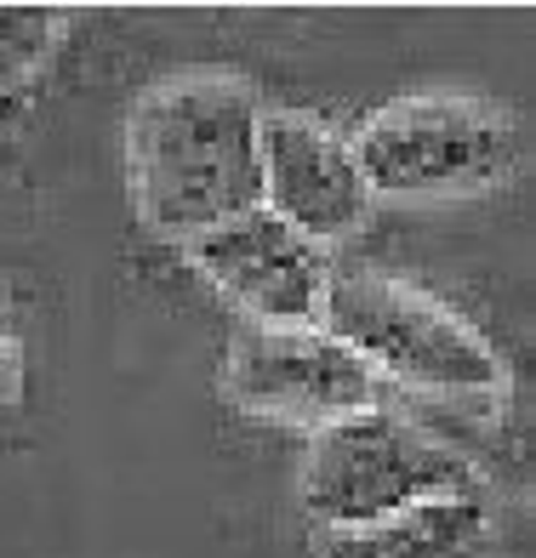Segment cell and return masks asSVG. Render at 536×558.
Here are the masks:
<instances>
[{
	"label": "cell",
	"mask_w": 536,
	"mask_h": 558,
	"mask_svg": "<svg viewBox=\"0 0 536 558\" xmlns=\"http://www.w3.org/2000/svg\"><path fill=\"white\" fill-rule=\"evenodd\" d=\"M69 17L46 7H0V97L29 86L35 74L58 58Z\"/></svg>",
	"instance_id": "9c48e42d"
},
{
	"label": "cell",
	"mask_w": 536,
	"mask_h": 558,
	"mask_svg": "<svg viewBox=\"0 0 536 558\" xmlns=\"http://www.w3.org/2000/svg\"><path fill=\"white\" fill-rule=\"evenodd\" d=\"M17 371H23V348H17V325L7 314V302H0V399L17 393Z\"/></svg>",
	"instance_id": "30bf717a"
},
{
	"label": "cell",
	"mask_w": 536,
	"mask_h": 558,
	"mask_svg": "<svg viewBox=\"0 0 536 558\" xmlns=\"http://www.w3.org/2000/svg\"><path fill=\"white\" fill-rule=\"evenodd\" d=\"M491 547L497 519L485 496H445L371 524L320 530L314 558H491Z\"/></svg>",
	"instance_id": "ba28073f"
},
{
	"label": "cell",
	"mask_w": 536,
	"mask_h": 558,
	"mask_svg": "<svg viewBox=\"0 0 536 558\" xmlns=\"http://www.w3.org/2000/svg\"><path fill=\"white\" fill-rule=\"evenodd\" d=\"M263 104L235 74L189 69L148 86L126 114V183L160 240L194 234L263 206Z\"/></svg>",
	"instance_id": "6da1fadb"
},
{
	"label": "cell",
	"mask_w": 536,
	"mask_h": 558,
	"mask_svg": "<svg viewBox=\"0 0 536 558\" xmlns=\"http://www.w3.org/2000/svg\"><path fill=\"white\" fill-rule=\"evenodd\" d=\"M371 199H468L497 189L520 160V132L479 97H400L354 137Z\"/></svg>",
	"instance_id": "277c9868"
},
{
	"label": "cell",
	"mask_w": 536,
	"mask_h": 558,
	"mask_svg": "<svg viewBox=\"0 0 536 558\" xmlns=\"http://www.w3.org/2000/svg\"><path fill=\"white\" fill-rule=\"evenodd\" d=\"M445 496H485L479 468L456 445L377 404L320 427L302 462V507L320 530L371 524Z\"/></svg>",
	"instance_id": "3957f363"
},
{
	"label": "cell",
	"mask_w": 536,
	"mask_h": 558,
	"mask_svg": "<svg viewBox=\"0 0 536 558\" xmlns=\"http://www.w3.org/2000/svg\"><path fill=\"white\" fill-rule=\"evenodd\" d=\"M189 268L228 296L251 325H320L331 263L314 240L286 228L269 206H251L183 245Z\"/></svg>",
	"instance_id": "8992f818"
},
{
	"label": "cell",
	"mask_w": 536,
	"mask_h": 558,
	"mask_svg": "<svg viewBox=\"0 0 536 558\" xmlns=\"http://www.w3.org/2000/svg\"><path fill=\"white\" fill-rule=\"evenodd\" d=\"M320 331L360 353L377 383H400L428 399H502L508 365L474 325L412 279L354 268L331 274Z\"/></svg>",
	"instance_id": "7a4b0ae2"
},
{
	"label": "cell",
	"mask_w": 536,
	"mask_h": 558,
	"mask_svg": "<svg viewBox=\"0 0 536 558\" xmlns=\"http://www.w3.org/2000/svg\"><path fill=\"white\" fill-rule=\"evenodd\" d=\"M223 388L240 411L320 434L377 404V376L320 325H251L223 360Z\"/></svg>",
	"instance_id": "5b68a950"
},
{
	"label": "cell",
	"mask_w": 536,
	"mask_h": 558,
	"mask_svg": "<svg viewBox=\"0 0 536 558\" xmlns=\"http://www.w3.org/2000/svg\"><path fill=\"white\" fill-rule=\"evenodd\" d=\"M258 155H263V206L286 228H297L320 251L360 234V222L371 217V189L343 132H331L314 114L279 109L263 114Z\"/></svg>",
	"instance_id": "52a82bcc"
}]
</instances>
